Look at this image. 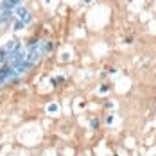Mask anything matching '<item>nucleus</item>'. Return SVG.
Listing matches in <instances>:
<instances>
[{
  "instance_id": "obj_1",
  "label": "nucleus",
  "mask_w": 156,
  "mask_h": 156,
  "mask_svg": "<svg viewBox=\"0 0 156 156\" xmlns=\"http://www.w3.org/2000/svg\"><path fill=\"white\" fill-rule=\"evenodd\" d=\"M16 16H18L23 23H27V22L31 20V15H29V11H27L25 7H18V9H16Z\"/></svg>"
},
{
  "instance_id": "obj_2",
  "label": "nucleus",
  "mask_w": 156,
  "mask_h": 156,
  "mask_svg": "<svg viewBox=\"0 0 156 156\" xmlns=\"http://www.w3.org/2000/svg\"><path fill=\"white\" fill-rule=\"evenodd\" d=\"M20 2H22V0H4L0 7H2V9H13V7H16Z\"/></svg>"
}]
</instances>
